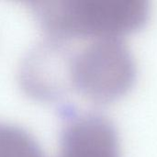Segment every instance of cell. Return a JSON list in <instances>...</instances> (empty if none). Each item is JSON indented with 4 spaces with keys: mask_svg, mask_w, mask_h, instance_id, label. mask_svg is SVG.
<instances>
[{
    "mask_svg": "<svg viewBox=\"0 0 157 157\" xmlns=\"http://www.w3.org/2000/svg\"><path fill=\"white\" fill-rule=\"evenodd\" d=\"M29 5L47 37L63 41L121 38L142 29L150 13L144 0H50Z\"/></svg>",
    "mask_w": 157,
    "mask_h": 157,
    "instance_id": "1",
    "label": "cell"
},
{
    "mask_svg": "<svg viewBox=\"0 0 157 157\" xmlns=\"http://www.w3.org/2000/svg\"><path fill=\"white\" fill-rule=\"evenodd\" d=\"M135 78L133 56L119 37L91 40L70 53V86L95 103L105 104L124 96Z\"/></svg>",
    "mask_w": 157,
    "mask_h": 157,
    "instance_id": "2",
    "label": "cell"
},
{
    "mask_svg": "<svg viewBox=\"0 0 157 157\" xmlns=\"http://www.w3.org/2000/svg\"><path fill=\"white\" fill-rule=\"evenodd\" d=\"M67 41L47 38L32 47L21 62L18 80L30 98L45 102L60 99L68 91L70 53Z\"/></svg>",
    "mask_w": 157,
    "mask_h": 157,
    "instance_id": "3",
    "label": "cell"
},
{
    "mask_svg": "<svg viewBox=\"0 0 157 157\" xmlns=\"http://www.w3.org/2000/svg\"><path fill=\"white\" fill-rule=\"evenodd\" d=\"M0 157H46L36 138L25 128L0 121Z\"/></svg>",
    "mask_w": 157,
    "mask_h": 157,
    "instance_id": "4",
    "label": "cell"
}]
</instances>
